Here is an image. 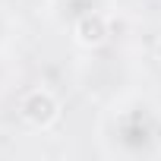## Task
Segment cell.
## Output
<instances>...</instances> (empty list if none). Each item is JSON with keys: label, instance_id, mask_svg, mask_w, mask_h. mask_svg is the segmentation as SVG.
Here are the masks:
<instances>
[{"label": "cell", "instance_id": "2", "mask_svg": "<svg viewBox=\"0 0 161 161\" xmlns=\"http://www.w3.org/2000/svg\"><path fill=\"white\" fill-rule=\"evenodd\" d=\"M108 35H111V22L98 10H89V13H82L73 22V41L79 47H89V51L92 47H101L108 41Z\"/></svg>", "mask_w": 161, "mask_h": 161}, {"label": "cell", "instance_id": "3", "mask_svg": "<svg viewBox=\"0 0 161 161\" xmlns=\"http://www.w3.org/2000/svg\"><path fill=\"white\" fill-rule=\"evenodd\" d=\"M120 142L130 152H152L155 142V126L142 117V114H126L120 120Z\"/></svg>", "mask_w": 161, "mask_h": 161}, {"label": "cell", "instance_id": "1", "mask_svg": "<svg viewBox=\"0 0 161 161\" xmlns=\"http://www.w3.org/2000/svg\"><path fill=\"white\" fill-rule=\"evenodd\" d=\"M19 117H22L29 126H35V130H51V126L60 120V101H57V95H54L51 89L35 86V89H29V92L22 95V101H19Z\"/></svg>", "mask_w": 161, "mask_h": 161}, {"label": "cell", "instance_id": "4", "mask_svg": "<svg viewBox=\"0 0 161 161\" xmlns=\"http://www.w3.org/2000/svg\"><path fill=\"white\" fill-rule=\"evenodd\" d=\"M158 63H161V44H158Z\"/></svg>", "mask_w": 161, "mask_h": 161}]
</instances>
